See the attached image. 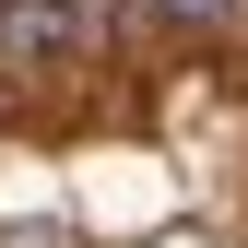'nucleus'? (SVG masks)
Listing matches in <instances>:
<instances>
[{
	"label": "nucleus",
	"instance_id": "obj_1",
	"mask_svg": "<svg viewBox=\"0 0 248 248\" xmlns=\"http://www.w3.org/2000/svg\"><path fill=\"white\" fill-rule=\"evenodd\" d=\"M95 47V12L83 0H0V71L36 83V71H71Z\"/></svg>",
	"mask_w": 248,
	"mask_h": 248
},
{
	"label": "nucleus",
	"instance_id": "obj_2",
	"mask_svg": "<svg viewBox=\"0 0 248 248\" xmlns=\"http://www.w3.org/2000/svg\"><path fill=\"white\" fill-rule=\"evenodd\" d=\"M142 24H166V36H213V24H236V0H130Z\"/></svg>",
	"mask_w": 248,
	"mask_h": 248
},
{
	"label": "nucleus",
	"instance_id": "obj_3",
	"mask_svg": "<svg viewBox=\"0 0 248 248\" xmlns=\"http://www.w3.org/2000/svg\"><path fill=\"white\" fill-rule=\"evenodd\" d=\"M236 12H248V0H236Z\"/></svg>",
	"mask_w": 248,
	"mask_h": 248
}]
</instances>
